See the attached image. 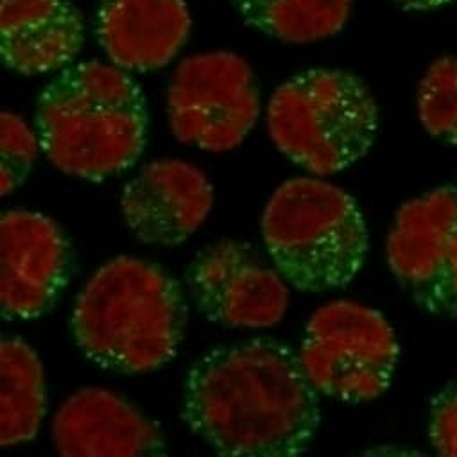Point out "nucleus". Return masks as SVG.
I'll return each mask as SVG.
<instances>
[{
	"mask_svg": "<svg viewBox=\"0 0 457 457\" xmlns=\"http://www.w3.org/2000/svg\"><path fill=\"white\" fill-rule=\"evenodd\" d=\"M181 418L219 455L296 457L320 428V391L289 345L253 337L194 361Z\"/></svg>",
	"mask_w": 457,
	"mask_h": 457,
	"instance_id": "nucleus-1",
	"label": "nucleus"
},
{
	"mask_svg": "<svg viewBox=\"0 0 457 457\" xmlns=\"http://www.w3.org/2000/svg\"><path fill=\"white\" fill-rule=\"evenodd\" d=\"M188 320L181 286L158 264L117 257L78 295L71 332L79 352L103 370L151 373L170 362Z\"/></svg>",
	"mask_w": 457,
	"mask_h": 457,
	"instance_id": "nucleus-2",
	"label": "nucleus"
},
{
	"mask_svg": "<svg viewBox=\"0 0 457 457\" xmlns=\"http://www.w3.org/2000/svg\"><path fill=\"white\" fill-rule=\"evenodd\" d=\"M35 129L56 169L103 181L140 160L149 129L147 101L126 71L101 62L76 63L42 90Z\"/></svg>",
	"mask_w": 457,
	"mask_h": 457,
	"instance_id": "nucleus-3",
	"label": "nucleus"
},
{
	"mask_svg": "<svg viewBox=\"0 0 457 457\" xmlns=\"http://www.w3.org/2000/svg\"><path fill=\"white\" fill-rule=\"evenodd\" d=\"M273 266L302 293L346 287L362 270L368 228L355 199L318 178L284 181L262 213Z\"/></svg>",
	"mask_w": 457,
	"mask_h": 457,
	"instance_id": "nucleus-4",
	"label": "nucleus"
},
{
	"mask_svg": "<svg viewBox=\"0 0 457 457\" xmlns=\"http://www.w3.org/2000/svg\"><path fill=\"white\" fill-rule=\"evenodd\" d=\"M268 129L293 163L327 176L368 154L378 129V108L357 76L311 69L275 90L268 106Z\"/></svg>",
	"mask_w": 457,
	"mask_h": 457,
	"instance_id": "nucleus-5",
	"label": "nucleus"
},
{
	"mask_svg": "<svg viewBox=\"0 0 457 457\" xmlns=\"http://www.w3.org/2000/svg\"><path fill=\"white\" fill-rule=\"evenodd\" d=\"M298 355L321 395L362 403L389 389L400 346L393 327L378 311L339 300L312 314Z\"/></svg>",
	"mask_w": 457,
	"mask_h": 457,
	"instance_id": "nucleus-6",
	"label": "nucleus"
},
{
	"mask_svg": "<svg viewBox=\"0 0 457 457\" xmlns=\"http://www.w3.org/2000/svg\"><path fill=\"white\" fill-rule=\"evenodd\" d=\"M261 115V94L248 62L234 53L185 58L167 90L172 135L208 153L230 151L245 142Z\"/></svg>",
	"mask_w": 457,
	"mask_h": 457,
	"instance_id": "nucleus-7",
	"label": "nucleus"
},
{
	"mask_svg": "<svg viewBox=\"0 0 457 457\" xmlns=\"http://www.w3.org/2000/svg\"><path fill=\"white\" fill-rule=\"evenodd\" d=\"M386 253L395 280L418 307L457 320V185L403 203Z\"/></svg>",
	"mask_w": 457,
	"mask_h": 457,
	"instance_id": "nucleus-8",
	"label": "nucleus"
},
{
	"mask_svg": "<svg viewBox=\"0 0 457 457\" xmlns=\"http://www.w3.org/2000/svg\"><path fill=\"white\" fill-rule=\"evenodd\" d=\"M199 314L226 328H271L289 307V284L246 243L220 239L203 248L185 271Z\"/></svg>",
	"mask_w": 457,
	"mask_h": 457,
	"instance_id": "nucleus-9",
	"label": "nucleus"
},
{
	"mask_svg": "<svg viewBox=\"0 0 457 457\" xmlns=\"http://www.w3.org/2000/svg\"><path fill=\"white\" fill-rule=\"evenodd\" d=\"M0 312L6 321L47 314L71 278V245L44 213L8 210L0 219Z\"/></svg>",
	"mask_w": 457,
	"mask_h": 457,
	"instance_id": "nucleus-10",
	"label": "nucleus"
},
{
	"mask_svg": "<svg viewBox=\"0 0 457 457\" xmlns=\"http://www.w3.org/2000/svg\"><path fill=\"white\" fill-rule=\"evenodd\" d=\"M213 206V187L181 160L145 163L120 194V212L131 236L149 246L188 241Z\"/></svg>",
	"mask_w": 457,
	"mask_h": 457,
	"instance_id": "nucleus-11",
	"label": "nucleus"
},
{
	"mask_svg": "<svg viewBox=\"0 0 457 457\" xmlns=\"http://www.w3.org/2000/svg\"><path fill=\"white\" fill-rule=\"evenodd\" d=\"M53 439L63 457L163 455L162 428L124 396L83 387L71 395L53 420Z\"/></svg>",
	"mask_w": 457,
	"mask_h": 457,
	"instance_id": "nucleus-12",
	"label": "nucleus"
},
{
	"mask_svg": "<svg viewBox=\"0 0 457 457\" xmlns=\"http://www.w3.org/2000/svg\"><path fill=\"white\" fill-rule=\"evenodd\" d=\"M190 28L185 0H101L96 17L101 49L126 72L165 67L187 44Z\"/></svg>",
	"mask_w": 457,
	"mask_h": 457,
	"instance_id": "nucleus-13",
	"label": "nucleus"
},
{
	"mask_svg": "<svg viewBox=\"0 0 457 457\" xmlns=\"http://www.w3.org/2000/svg\"><path fill=\"white\" fill-rule=\"evenodd\" d=\"M85 46L81 13L71 0H3L0 58L24 76L62 72Z\"/></svg>",
	"mask_w": 457,
	"mask_h": 457,
	"instance_id": "nucleus-14",
	"label": "nucleus"
},
{
	"mask_svg": "<svg viewBox=\"0 0 457 457\" xmlns=\"http://www.w3.org/2000/svg\"><path fill=\"white\" fill-rule=\"evenodd\" d=\"M0 445L35 439L47 409L46 377L38 353L21 337L0 343Z\"/></svg>",
	"mask_w": 457,
	"mask_h": 457,
	"instance_id": "nucleus-15",
	"label": "nucleus"
},
{
	"mask_svg": "<svg viewBox=\"0 0 457 457\" xmlns=\"http://www.w3.org/2000/svg\"><path fill=\"white\" fill-rule=\"evenodd\" d=\"M243 21L255 31L286 42L312 44L346 26L353 0H232Z\"/></svg>",
	"mask_w": 457,
	"mask_h": 457,
	"instance_id": "nucleus-16",
	"label": "nucleus"
},
{
	"mask_svg": "<svg viewBox=\"0 0 457 457\" xmlns=\"http://www.w3.org/2000/svg\"><path fill=\"white\" fill-rule=\"evenodd\" d=\"M416 103L423 129L457 149V58L443 56L428 65Z\"/></svg>",
	"mask_w": 457,
	"mask_h": 457,
	"instance_id": "nucleus-17",
	"label": "nucleus"
},
{
	"mask_svg": "<svg viewBox=\"0 0 457 457\" xmlns=\"http://www.w3.org/2000/svg\"><path fill=\"white\" fill-rule=\"evenodd\" d=\"M40 149L37 129L4 110L0 117V192L4 197L28 179Z\"/></svg>",
	"mask_w": 457,
	"mask_h": 457,
	"instance_id": "nucleus-18",
	"label": "nucleus"
},
{
	"mask_svg": "<svg viewBox=\"0 0 457 457\" xmlns=\"http://www.w3.org/2000/svg\"><path fill=\"white\" fill-rule=\"evenodd\" d=\"M427 432L436 453L457 457V378L432 396Z\"/></svg>",
	"mask_w": 457,
	"mask_h": 457,
	"instance_id": "nucleus-19",
	"label": "nucleus"
},
{
	"mask_svg": "<svg viewBox=\"0 0 457 457\" xmlns=\"http://www.w3.org/2000/svg\"><path fill=\"white\" fill-rule=\"evenodd\" d=\"M393 3L403 12H434L455 3V0H393Z\"/></svg>",
	"mask_w": 457,
	"mask_h": 457,
	"instance_id": "nucleus-20",
	"label": "nucleus"
}]
</instances>
